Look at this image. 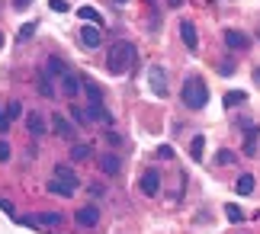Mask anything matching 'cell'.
Segmentation results:
<instances>
[{"instance_id":"1","label":"cell","mask_w":260,"mask_h":234,"mask_svg":"<svg viewBox=\"0 0 260 234\" xmlns=\"http://www.w3.org/2000/svg\"><path fill=\"white\" fill-rule=\"evenodd\" d=\"M135 58H138L135 42H113L109 45V55H106V71L113 77H122L125 71L135 64Z\"/></svg>"},{"instance_id":"2","label":"cell","mask_w":260,"mask_h":234,"mask_svg":"<svg viewBox=\"0 0 260 234\" xmlns=\"http://www.w3.org/2000/svg\"><path fill=\"white\" fill-rule=\"evenodd\" d=\"M180 99H183L186 109H203V106L209 103V87H206V80L199 77V74H189V77L183 80Z\"/></svg>"},{"instance_id":"3","label":"cell","mask_w":260,"mask_h":234,"mask_svg":"<svg viewBox=\"0 0 260 234\" xmlns=\"http://www.w3.org/2000/svg\"><path fill=\"white\" fill-rule=\"evenodd\" d=\"M19 225H26V228H58L61 225V215L58 212H39V215H29V218H16Z\"/></svg>"},{"instance_id":"4","label":"cell","mask_w":260,"mask_h":234,"mask_svg":"<svg viewBox=\"0 0 260 234\" xmlns=\"http://www.w3.org/2000/svg\"><path fill=\"white\" fill-rule=\"evenodd\" d=\"M74 221L81 228H96L100 225V209L96 206H81V209L74 212Z\"/></svg>"},{"instance_id":"5","label":"cell","mask_w":260,"mask_h":234,"mask_svg":"<svg viewBox=\"0 0 260 234\" xmlns=\"http://www.w3.org/2000/svg\"><path fill=\"white\" fill-rule=\"evenodd\" d=\"M148 84H151V93H157V96H164V93H167V74H164V68H161V64L148 68Z\"/></svg>"},{"instance_id":"6","label":"cell","mask_w":260,"mask_h":234,"mask_svg":"<svg viewBox=\"0 0 260 234\" xmlns=\"http://www.w3.org/2000/svg\"><path fill=\"white\" fill-rule=\"evenodd\" d=\"M225 45L232 48V52H247V48H251V39H247L241 29H225Z\"/></svg>"},{"instance_id":"7","label":"cell","mask_w":260,"mask_h":234,"mask_svg":"<svg viewBox=\"0 0 260 234\" xmlns=\"http://www.w3.org/2000/svg\"><path fill=\"white\" fill-rule=\"evenodd\" d=\"M81 87H84V80L77 77V74H71V71H68V74L58 80V90H61V93L68 96V99H74L77 93H81Z\"/></svg>"},{"instance_id":"8","label":"cell","mask_w":260,"mask_h":234,"mask_svg":"<svg viewBox=\"0 0 260 234\" xmlns=\"http://www.w3.org/2000/svg\"><path fill=\"white\" fill-rule=\"evenodd\" d=\"M138 186H142L145 196H157V192H161V170H145Z\"/></svg>"},{"instance_id":"9","label":"cell","mask_w":260,"mask_h":234,"mask_svg":"<svg viewBox=\"0 0 260 234\" xmlns=\"http://www.w3.org/2000/svg\"><path fill=\"white\" fill-rule=\"evenodd\" d=\"M87 122H103V125H113V113L103 103H87Z\"/></svg>"},{"instance_id":"10","label":"cell","mask_w":260,"mask_h":234,"mask_svg":"<svg viewBox=\"0 0 260 234\" xmlns=\"http://www.w3.org/2000/svg\"><path fill=\"white\" fill-rule=\"evenodd\" d=\"M100 42H103V32H100V26L87 23V26L81 29V45H84V48H100Z\"/></svg>"},{"instance_id":"11","label":"cell","mask_w":260,"mask_h":234,"mask_svg":"<svg viewBox=\"0 0 260 234\" xmlns=\"http://www.w3.org/2000/svg\"><path fill=\"white\" fill-rule=\"evenodd\" d=\"M180 39H183V45L189 48V52H196V48H199V32H196V26L189 23V19L180 23Z\"/></svg>"},{"instance_id":"12","label":"cell","mask_w":260,"mask_h":234,"mask_svg":"<svg viewBox=\"0 0 260 234\" xmlns=\"http://www.w3.org/2000/svg\"><path fill=\"white\" fill-rule=\"evenodd\" d=\"M52 131H55V135H58V138H68V141H71V138L77 135V131H74V125H71V122H68L64 116H58V113L52 116Z\"/></svg>"},{"instance_id":"13","label":"cell","mask_w":260,"mask_h":234,"mask_svg":"<svg viewBox=\"0 0 260 234\" xmlns=\"http://www.w3.org/2000/svg\"><path fill=\"white\" fill-rule=\"evenodd\" d=\"M241 128L247 131V138H244V154L247 157H254L257 154V138H260V128L251 125V122H241Z\"/></svg>"},{"instance_id":"14","label":"cell","mask_w":260,"mask_h":234,"mask_svg":"<svg viewBox=\"0 0 260 234\" xmlns=\"http://www.w3.org/2000/svg\"><path fill=\"white\" fill-rule=\"evenodd\" d=\"M36 84H39V93H42V96H55V93H58L55 80L48 77V71H45V68H39V71H36Z\"/></svg>"},{"instance_id":"15","label":"cell","mask_w":260,"mask_h":234,"mask_svg":"<svg viewBox=\"0 0 260 234\" xmlns=\"http://www.w3.org/2000/svg\"><path fill=\"white\" fill-rule=\"evenodd\" d=\"M52 196H61V199H68V196H74V189L77 186H71V183H64V180H58V177H52L48 180V186H45Z\"/></svg>"},{"instance_id":"16","label":"cell","mask_w":260,"mask_h":234,"mask_svg":"<svg viewBox=\"0 0 260 234\" xmlns=\"http://www.w3.org/2000/svg\"><path fill=\"white\" fill-rule=\"evenodd\" d=\"M45 71H48V77H52V80H61V77L68 74V64H64L61 58H55V55H52V58L45 61Z\"/></svg>"},{"instance_id":"17","label":"cell","mask_w":260,"mask_h":234,"mask_svg":"<svg viewBox=\"0 0 260 234\" xmlns=\"http://www.w3.org/2000/svg\"><path fill=\"white\" fill-rule=\"evenodd\" d=\"M100 170L109 174V177H116L119 170H122V160H119L116 154H103V157H100Z\"/></svg>"},{"instance_id":"18","label":"cell","mask_w":260,"mask_h":234,"mask_svg":"<svg viewBox=\"0 0 260 234\" xmlns=\"http://www.w3.org/2000/svg\"><path fill=\"white\" fill-rule=\"evenodd\" d=\"M84 90H87V99H90V103H103V87H100L96 80L84 77Z\"/></svg>"},{"instance_id":"19","label":"cell","mask_w":260,"mask_h":234,"mask_svg":"<svg viewBox=\"0 0 260 234\" xmlns=\"http://www.w3.org/2000/svg\"><path fill=\"white\" fill-rule=\"evenodd\" d=\"M26 128L32 131V135H45L48 125H45V119L39 116V113H29V116H26Z\"/></svg>"},{"instance_id":"20","label":"cell","mask_w":260,"mask_h":234,"mask_svg":"<svg viewBox=\"0 0 260 234\" xmlns=\"http://www.w3.org/2000/svg\"><path fill=\"white\" fill-rule=\"evenodd\" d=\"M55 177H58V180H64V183H71V186H81L77 174H74V170L68 167V164H58V167H55Z\"/></svg>"},{"instance_id":"21","label":"cell","mask_w":260,"mask_h":234,"mask_svg":"<svg viewBox=\"0 0 260 234\" xmlns=\"http://www.w3.org/2000/svg\"><path fill=\"white\" fill-rule=\"evenodd\" d=\"M235 189H238V196H251V192H254V177L251 174H241Z\"/></svg>"},{"instance_id":"22","label":"cell","mask_w":260,"mask_h":234,"mask_svg":"<svg viewBox=\"0 0 260 234\" xmlns=\"http://www.w3.org/2000/svg\"><path fill=\"white\" fill-rule=\"evenodd\" d=\"M203 151H206V138L196 135L193 141H189V157H193V160H203Z\"/></svg>"},{"instance_id":"23","label":"cell","mask_w":260,"mask_h":234,"mask_svg":"<svg viewBox=\"0 0 260 234\" xmlns=\"http://www.w3.org/2000/svg\"><path fill=\"white\" fill-rule=\"evenodd\" d=\"M225 218H228V221H235V225H241V221H244V212L238 209L235 202H228V206H225Z\"/></svg>"},{"instance_id":"24","label":"cell","mask_w":260,"mask_h":234,"mask_svg":"<svg viewBox=\"0 0 260 234\" xmlns=\"http://www.w3.org/2000/svg\"><path fill=\"white\" fill-rule=\"evenodd\" d=\"M71 157L74 160H90V157H93V148H90V145H74L71 148Z\"/></svg>"},{"instance_id":"25","label":"cell","mask_w":260,"mask_h":234,"mask_svg":"<svg viewBox=\"0 0 260 234\" xmlns=\"http://www.w3.org/2000/svg\"><path fill=\"white\" fill-rule=\"evenodd\" d=\"M247 99V93H241V90H228L225 93V109H232V106H238V103H244Z\"/></svg>"},{"instance_id":"26","label":"cell","mask_w":260,"mask_h":234,"mask_svg":"<svg viewBox=\"0 0 260 234\" xmlns=\"http://www.w3.org/2000/svg\"><path fill=\"white\" fill-rule=\"evenodd\" d=\"M77 16L87 19V23H93V26H100V19H103V16H100L93 7H81V10H77Z\"/></svg>"},{"instance_id":"27","label":"cell","mask_w":260,"mask_h":234,"mask_svg":"<svg viewBox=\"0 0 260 234\" xmlns=\"http://www.w3.org/2000/svg\"><path fill=\"white\" fill-rule=\"evenodd\" d=\"M71 119L77 122V125H84V122H87V109H81L77 103H71Z\"/></svg>"},{"instance_id":"28","label":"cell","mask_w":260,"mask_h":234,"mask_svg":"<svg viewBox=\"0 0 260 234\" xmlns=\"http://www.w3.org/2000/svg\"><path fill=\"white\" fill-rule=\"evenodd\" d=\"M32 32H36V23H26V26H19L16 39H19V42H26V39H32Z\"/></svg>"},{"instance_id":"29","label":"cell","mask_w":260,"mask_h":234,"mask_svg":"<svg viewBox=\"0 0 260 234\" xmlns=\"http://www.w3.org/2000/svg\"><path fill=\"white\" fill-rule=\"evenodd\" d=\"M218 74H222V77H232L235 74V64H232V61H222V64H218Z\"/></svg>"},{"instance_id":"30","label":"cell","mask_w":260,"mask_h":234,"mask_svg":"<svg viewBox=\"0 0 260 234\" xmlns=\"http://www.w3.org/2000/svg\"><path fill=\"white\" fill-rule=\"evenodd\" d=\"M48 7H52L55 13H68V0H48Z\"/></svg>"},{"instance_id":"31","label":"cell","mask_w":260,"mask_h":234,"mask_svg":"<svg viewBox=\"0 0 260 234\" xmlns=\"http://www.w3.org/2000/svg\"><path fill=\"white\" fill-rule=\"evenodd\" d=\"M16 116H19V103H16V99H13V103H10V106H7V119H10V122H13Z\"/></svg>"},{"instance_id":"32","label":"cell","mask_w":260,"mask_h":234,"mask_svg":"<svg viewBox=\"0 0 260 234\" xmlns=\"http://www.w3.org/2000/svg\"><path fill=\"white\" fill-rule=\"evenodd\" d=\"M218 164H232V160H235V154H232V151H218Z\"/></svg>"},{"instance_id":"33","label":"cell","mask_w":260,"mask_h":234,"mask_svg":"<svg viewBox=\"0 0 260 234\" xmlns=\"http://www.w3.org/2000/svg\"><path fill=\"white\" fill-rule=\"evenodd\" d=\"M7 157H10V145H7L4 138H0V160H7Z\"/></svg>"},{"instance_id":"34","label":"cell","mask_w":260,"mask_h":234,"mask_svg":"<svg viewBox=\"0 0 260 234\" xmlns=\"http://www.w3.org/2000/svg\"><path fill=\"white\" fill-rule=\"evenodd\" d=\"M0 209H4L7 215H13V202H10V199H0Z\"/></svg>"},{"instance_id":"35","label":"cell","mask_w":260,"mask_h":234,"mask_svg":"<svg viewBox=\"0 0 260 234\" xmlns=\"http://www.w3.org/2000/svg\"><path fill=\"white\" fill-rule=\"evenodd\" d=\"M29 4H32V0H13V10H19V13H23Z\"/></svg>"},{"instance_id":"36","label":"cell","mask_w":260,"mask_h":234,"mask_svg":"<svg viewBox=\"0 0 260 234\" xmlns=\"http://www.w3.org/2000/svg\"><path fill=\"white\" fill-rule=\"evenodd\" d=\"M7 128H10V119H7V113H0V135H4Z\"/></svg>"},{"instance_id":"37","label":"cell","mask_w":260,"mask_h":234,"mask_svg":"<svg viewBox=\"0 0 260 234\" xmlns=\"http://www.w3.org/2000/svg\"><path fill=\"white\" fill-rule=\"evenodd\" d=\"M157 157H164V160H171V157H174V151H171V148H161V151H157Z\"/></svg>"},{"instance_id":"38","label":"cell","mask_w":260,"mask_h":234,"mask_svg":"<svg viewBox=\"0 0 260 234\" xmlns=\"http://www.w3.org/2000/svg\"><path fill=\"white\" fill-rule=\"evenodd\" d=\"M167 4H171V7H183V0H167Z\"/></svg>"},{"instance_id":"39","label":"cell","mask_w":260,"mask_h":234,"mask_svg":"<svg viewBox=\"0 0 260 234\" xmlns=\"http://www.w3.org/2000/svg\"><path fill=\"white\" fill-rule=\"evenodd\" d=\"M0 48H4V32H0Z\"/></svg>"},{"instance_id":"40","label":"cell","mask_w":260,"mask_h":234,"mask_svg":"<svg viewBox=\"0 0 260 234\" xmlns=\"http://www.w3.org/2000/svg\"><path fill=\"white\" fill-rule=\"evenodd\" d=\"M116 4H128V0H116Z\"/></svg>"}]
</instances>
